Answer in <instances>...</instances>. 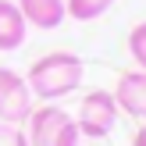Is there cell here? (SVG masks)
Listing matches in <instances>:
<instances>
[{
    "mask_svg": "<svg viewBox=\"0 0 146 146\" xmlns=\"http://www.w3.org/2000/svg\"><path fill=\"white\" fill-rule=\"evenodd\" d=\"M82 78H86L82 57L71 50H54V54H43L32 61L25 82L36 100H61L68 93H75L82 86Z\"/></svg>",
    "mask_w": 146,
    "mask_h": 146,
    "instance_id": "1",
    "label": "cell"
},
{
    "mask_svg": "<svg viewBox=\"0 0 146 146\" xmlns=\"http://www.w3.org/2000/svg\"><path fill=\"white\" fill-rule=\"evenodd\" d=\"M29 146H78V125L64 107L57 104H43V107H32L29 114Z\"/></svg>",
    "mask_w": 146,
    "mask_h": 146,
    "instance_id": "2",
    "label": "cell"
},
{
    "mask_svg": "<svg viewBox=\"0 0 146 146\" xmlns=\"http://www.w3.org/2000/svg\"><path fill=\"white\" fill-rule=\"evenodd\" d=\"M118 104H114V93L107 89H89L82 96V104H78V135H86V139H104V135H111V128L118 125Z\"/></svg>",
    "mask_w": 146,
    "mask_h": 146,
    "instance_id": "3",
    "label": "cell"
},
{
    "mask_svg": "<svg viewBox=\"0 0 146 146\" xmlns=\"http://www.w3.org/2000/svg\"><path fill=\"white\" fill-rule=\"evenodd\" d=\"M32 89H29L25 75L14 68H0V121L7 125H21L32 114Z\"/></svg>",
    "mask_w": 146,
    "mask_h": 146,
    "instance_id": "4",
    "label": "cell"
},
{
    "mask_svg": "<svg viewBox=\"0 0 146 146\" xmlns=\"http://www.w3.org/2000/svg\"><path fill=\"white\" fill-rule=\"evenodd\" d=\"M114 104L128 118L146 121V71H125L114 86Z\"/></svg>",
    "mask_w": 146,
    "mask_h": 146,
    "instance_id": "5",
    "label": "cell"
},
{
    "mask_svg": "<svg viewBox=\"0 0 146 146\" xmlns=\"http://www.w3.org/2000/svg\"><path fill=\"white\" fill-rule=\"evenodd\" d=\"M25 36H29V21L18 11V4L14 0H0V50L4 54L18 50L25 43Z\"/></svg>",
    "mask_w": 146,
    "mask_h": 146,
    "instance_id": "6",
    "label": "cell"
},
{
    "mask_svg": "<svg viewBox=\"0 0 146 146\" xmlns=\"http://www.w3.org/2000/svg\"><path fill=\"white\" fill-rule=\"evenodd\" d=\"M18 4V11L25 14L29 25L36 29H57L64 18H68V11H64V0H14Z\"/></svg>",
    "mask_w": 146,
    "mask_h": 146,
    "instance_id": "7",
    "label": "cell"
},
{
    "mask_svg": "<svg viewBox=\"0 0 146 146\" xmlns=\"http://www.w3.org/2000/svg\"><path fill=\"white\" fill-rule=\"evenodd\" d=\"M111 4L114 0H64V11L75 21H96L100 14L111 11Z\"/></svg>",
    "mask_w": 146,
    "mask_h": 146,
    "instance_id": "8",
    "label": "cell"
},
{
    "mask_svg": "<svg viewBox=\"0 0 146 146\" xmlns=\"http://www.w3.org/2000/svg\"><path fill=\"white\" fill-rule=\"evenodd\" d=\"M128 54L139 64V71H146V21H139V25L128 32Z\"/></svg>",
    "mask_w": 146,
    "mask_h": 146,
    "instance_id": "9",
    "label": "cell"
},
{
    "mask_svg": "<svg viewBox=\"0 0 146 146\" xmlns=\"http://www.w3.org/2000/svg\"><path fill=\"white\" fill-rule=\"evenodd\" d=\"M0 146H29V135L21 132L18 125H7V121H0Z\"/></svg>",
    "mask_w": 146,
    "mask_h": 146,
    "instance_id": "10",
    "label": "cell"
},
{
    "mask_svg": "<svg viewBox=\"0 0 146 146\" xmlns=\"http://www.w3.org/2000/svg\"><path fill=\"white\" fill-rule=\"evenodd\" d=\"M132 146H146V121H143V128L135 132V139H132Z\"/></svg>",
    "mask_w": 146,
    "mask_h": 146,
    "instance_id": "11",
    "label": "cell"
}]
</instances>
